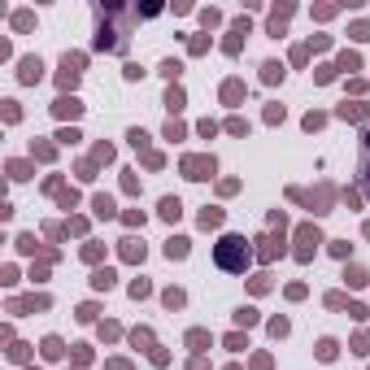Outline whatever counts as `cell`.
Listing matches in <instances>:
<instances>
[{
    "label": "cell",
    "mask_w": 370,
    "mask_h": 370,
    "mask_svg": "<svg viewBox=\"0 0 370 370\" xmlns=\"http://www.w3.org/2000/svg\"><path fill=\"white\" fill-rule=\"evenodd\" d=\"M214 262H218V270L239 274V270L248 266V239H244V235H222L218 248H214Z\"/></svg>",
    "instance_id": "1"
},
{
    "label": "cell",
    "mask_w": 370,
    "mask_h": 370,
    "mask_svg": "<svg viewBox=\"0 0 370 370\" xmlns=\"http://www.w3.org/2000/svg\"><path fill=\"white\" fill-rule=\"evenodd\" d=\"M183 174L188 179H209L214 174V157H183Z\"/></svg>",
    "instance_id": "2"
},
{
    "label": "cell",
    "mask_w": 370,
    "mask_h": 370,
    "mask_svg": "<svg viewBox=\"0 0 370 370\" xmlns=\"http://www.w3.org/2000/svg\"><path fill=\"white\" fill-rule=\"evenodd\" d=\"M79 74H83V57H79V52H66V61H61V83L74 87V83H79Z\"/></svg>",
    "instance_id": "3"
},
{
    "label": "cell",
    "mask_w": 370,
    "mask_h": 370,
    "mask_svg": "<svg viewBox=\"0 0 370 370\" xmlns=\"http://www.w3.org/2000/svg\"><path fill=\"white\" fill-rule=\"evenodd\" d=\"M313 244H322V239H318V227H301V248H296V257L309 262V257H313Z\"/></svg>",
    "instance_id": "4"
},
{
    "label": "cell",
    "mask_w": 370,
    "mask_h": 370,
    "mask_svg": "<svg viewBox=\"0 0 370 370\" xmlns=\"http://www.w3.org/2000/svg\"><path fill=\"white\" fill-rule=\"evenodd\" d=\"M17 79H22V83H40V79H44V61H40V57H22Z\"/></svg>",
    "instance_id": "5"
},
{
    "label": "cell",
    "mask_w": 370,
    "mask_h": 370,
    "mask_svg": "<svg viewBox=\"0 0 370 370\" xmlns=\"http://www.w3.org/2000/svg\"><path fill=\"white\" fill-rule=\"evenodd\" d=\"M357 179H362V188L370 192V135L362 140V157H357Z\"/></svg>",
    "instance_id": "6"
},
{
    "label": "cell",
    "mask_w": 370,
    "mask_h": 370,
    "mask_svg": "<svg viewBox=\"0 0 370 370\" xmlns=\"http://www.w3.org/2000/svg\"><path fill=\"white\" fill-rule=\"evenodd\" d=\"M52 114H57V118H79V114H83V105H79L74 96H61L57 105H52Z\"/></svg>",
    "instance_id": "7"
},
{
    "label": "cell",
    "mask_w": 370,
    "mask_h": 370,
    "mask_svg": "<svg viewBox=\"0 0 370 370\" xmlns=\"http://www.w3.org/2000/svg\"><path fill=\"white\" fill-rule=\"evenodd\" d=\"M179 214H183V205H179V196H165V200H161V218H165V222H174V218H179Z\"/></svg>",
    "instance_id": "8"
},
{
    "label": "cell",
    "mask_w": 370,
    "mask_h": 370,
    "mask_svg": "<svg viewBox=\"0 0 370 370\" xmlns=\"http://www.w3.org/2000/svg\"><path fill=\"white\" fill-rule=\"evenodd\" d=\"M122 257H126V262H140V257H144V244H140V239H122Z\"/></svg>",
    "instance_id": "9"
},
{
    "label": "cell",
    "mask_w": 370,
    "mask_h": 370,
    "mask_svg": "<svg viewBox=\"0 0 370 370\" xmlns=\"http://www.w3.org/2000/svg\"><path fill=\"white\" fill-rule=\"evenodd\" d=\"M91 288L109 292V288H114V270H96V274H91Z\"/></svg>",
    "instance_id": "10"
},
{
    "label": "cell",
    "mask_w": 370,
    "mask_h": 370,
    "mask_svg": "<svg viewBox=\"0 0 370 370\" xmlns=\"http://www.w3.org/2000/svg\"><path fill=\"white\" fill-rule=\"evenodd\" d=\"M165 257H188V239H183V235H174L170 244H165Z\"/></svg>",
    "instance_id": "11"
},
{
    "label": "cell",
    "mask_w": 370,
    "mask_h": 370,
    "mask_svg": "<svg viewBox=\"0 0 370 370\" xmlns=\"http://www.w3.org/2000/svg\"><path fill=\"white\" fill-rule=\"evenodd\" d=\"M91 209H96V218H114V200H109V196H96Z\"/></svg>",
    "instance_id": "12"
},
{
    "label": "cell",
    "mask_w": 370,
    "mask_h": 370,
    "mask_svg": "<svg viewBox=\"0 0 370 370\" xmlns=\"http://www.w3.org/2000/svg\"><path fill=\"white\" fill-rule=\"evenodd\" d=\"M340 118H362V122H366V118H370V105H344V109H340Z\"/></svg>",
    "instance_id": "13"
},
{
    "label": "cell",
    "mask_w": 370,
    "mask_h": 370,
    "mask_svg": "<svg viewBox=\"0 0 370 370\" xmlns=\"http://www.w3.org/2000/svg\"><path fill=\"white\" fill-rule=\"evenodd\" d=\"M61 353H66V348H61V340H57V336L44 340V357H61Z\"/></svg>",
    "instance_id": "14"
},
{
    "label": "cell",
    "mask_w": 370,
    "mask_h": 370,
    "mask_svg": "<svg viewBox=\"0 0 370 370\" xmlns=\"http://www.w3.org/2000/svg\"><path fill=\"white\" fill-rule=\"evenodd\" d=\"M262 70H266V83H279V79H283V66H279V61H266Z\"/></svg>",
    "instance_id": "15"
},
{
    "label": "cell",
    "mask_w": 370,
    "mask_h": 370,
    "mask_svg": "<svg viewBox=\"0 0 370 370\" xmlns=\"http://www.w3.org/2000/svg\"><path fill=\"white\" fill-rule=\"evenodd\" d=\"M218 222H222V209H214V205L200 214V227H218Z\"/></svg>",
    "instance_id": "16"
},
{
    "label": "cell",
    "mask_w": 370,
    "mask_h": 370,
    "mask_svg": "<svg viewBox=\"0 0 370 370\" xmlns=\"http://www.w3.org/2000/svg\"><path fill=\"white\" fill-rule=\"evenodd\" d=\"M165 105H170V114H174V109H183V91L170 87V91H165Z\"/></svg>",
    "instance_id": "17"
},
{
    "label": "cell",
    "mask_w": 370,
    "mask_h": 370,
    "mask_svg": "<svg viewBox=\"0 0 370 370\" xmlns=\"http://www.w3.org/2000/svg\"><path fill=\"white\" fill-rule=\"evenodd\" d=\"M344 279L353 283V288H362V283H366V270H357V266H348V270H344Z\"/></svg>",
    "instance_id": "18"
},
{
    "label": "cell",
    "mask_w": 370,
    "mask_h": 370,
    "mask_svg": "<svg viewBox=\"0 0 370 370\" xmlns=\"http://www.w3.org/2000/svg\"><path fill=\"white\" fill-rule=\"evenodd\" d=\"M235 322H239V327H253V322H257V309H235Z\"/></svg>",
    "instance_id": "19"
},
{
    "label": "cell",
    "mask_w": 370,
    "mask_h": 370,
    "mask_svg": "<svg viewBox=\"0 0 370 370\" xmlns=\"http://www.w3.org/2000/svg\"><path fill=\"white\" fill-rule=\"evenodd\" d=\"M257 244H262V257H266V262H270V257H274V253H283V248H279V244H274V239H257Z\"/></svg>",
    "instance_id": "20"
},
{
    "label": "cell",
    "mask_w": 370,
    "mask_h": 370,
    "mask_svg": "<svg viewBox=\"0 0 370 370\" xmlns=\"http://www.w3.org/2000/svg\"><path fill=\"white\" fill-rule=\"evenodd\" d=\"M318 357H322V362H331V357H336V340H322V344H318Z\"/></svg>",
    "instance_id": "21"
},
{
    "label": "cell",
    "mask_w": 370,
    "mask_h": 370,
    "mask_svg": "<svg viewBox=\"0 0 370 370\" xmlns=\"http://www.w3.org/2000/svg\"><path fill=\"white\" fill-rule=\"evenodd\" d=\"M161 301H165V305H170V309H179V305H183V292H179V288H170V292H165V296H161Z\"/></svg>",
    "instance_id": "22"
},
{
    "label": "cell",
    "mask_w": 370,
    "mask_h": 370,
    "mask_svg": "<svg viewBox=\"0 0 370 370\" xmlns=\"http://www.w3.org/2000/svg\"><path fill=\"white\" fill-rule=\"evenodd\" d=\"M239 91H244L239 83H227V87H222V96H227V100H239Z\"/></svg>",
    "instance_id": "23"
},
{
    "label": "cell",
    "mask_w": 370,
    "mask_h": 370,
    "mask_svg": "<svg viewBox=\"0 0 370 370\" xmlns=\"http://www.w3.org/2000/svg\"><path fill=\"white\" fill-rule=\"evenodd\" d=\"M183 66H179V61H161V74H165V79H174V74H179Z\"/></svg>",
    "instance_id": "24"
},
{
    "label": "cell",
    "mask_w": 370,
    "mask_h": 370,
    "mask_svg": "<svg viewBox=\"0 0 370 370\" xmlns=\"http://www.w3.org/2000/svg\"><path fill=\"white\" fill-rule=\"evenodd\" d=\"M126 140H131V144H135V148H144V144H148V135H144V131H140V126H135V131H131V135H126Z\"/></svg>",
    "instance_id": "25"
},
{
    "label": "cell",
    "mask_w": 370,
    "mask_h": 370,
    "mask_svg": "<svg viewBox=\"0 0 370 370\" xmlns=\"http://www.w3.org/2000/svg\"><path fill=\"white\" fill-rule=\"evenodd\" d=\"M131 296H135V301H140V296H148V283H144V279H135V283H131Z\"/></svg>",
    "instance_id": "26"
},
{
    "label": "cell",
    "mask_w": 370,
    "mask_h": 370,
    "mask_svg": "<svg viewBox=\"0 0 370 370\" xmlns=\"http://www.w3.org/2000/svg\"><path fill=\"white\" fill-rule=\"evenodd\" d=\"M109 370H131V366H126V362H109Z\"/></svg>",
    "instance_id": "27"
}]
</instances>
